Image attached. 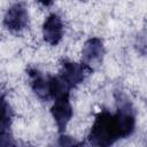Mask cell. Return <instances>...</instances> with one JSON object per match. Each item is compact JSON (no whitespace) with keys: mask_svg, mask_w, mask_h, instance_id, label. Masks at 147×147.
Instances as JSON below:
<instances>
[{"mask_svg":"<svg viewBox=\"0 0 147 147\" xmlns=\"http://www.w3.org/2000/svg\"><path fill=\"white\" fill-rule=\"evenodd\" d=\"M124 138L118 118L107 110L101 111L96 117L88 136V140L94 146H109L117 139Z\"/></svg>","mask_w":147,"mask_h":147,"instance_id":"obj_1","label":"cell"},{"mask_svg":"<svg viewBox=\"0 0 147 147\" xmlns=\"http://www.w3.org/2000/svg\"><path fill=\"white\" fill-rule=\"evenodd\" d=\"M55 102L52 107V115L55 119V123L59 127V131L62 133L72 117V108L69 101V92L63 93L55 98Z\"/></svg>","mask_w":147,"mask_h":147,"instance_id":"obj_2","label":"cell"},{"mask_svg":"<svg viewBox=\"0 0 147 147\" xmlns=\"http://www.w3.org/2000/svg\"><path fill=\"white\" fill-rule=\"evenodd\" d=\"M3 25L14 32L21 31L28 25V11L22 2L11 6L5 15Z\"/></svg>","mask_w":147,"mask_h":147,"instance_id":"obj_3","label":"cell"},{"mask_svg":"<svg viewBox=\"0 0 147 147\" xmlns=\"http://www.w3.org/2000/svg\"><path fill=\"white\" fill-rule=\"evenodd\" d=\"M85 70L91 71L84 64H77L74 62H64L62 64L60 80L65 85L68 90L71 87H75L84 80Z\"/></svg>","mask_w":147,"mask_h":147,"instance_id":"obj_4","label":"cell"},{"mask_svg":"<svg viewBox=\"0 0 147 147\" xmlns=\"http://www.w3.org/2000/svg\"><path fill=\"white\" fill-rule=\"evenodd\" d=\"M103 45L99 38H91L87 40L83 48V63L90 70L98 67L102 62L103 57Z\"/></svg>","mask_w":147,"mask_h":147,"instance_id":"obj_5","label":"cell"},{"mask_svg":"<svg viewBox=\"0 0 147 147\" xmlns=\"http://www.w3.org/2000/svg\"><path fill=\"white\" fill-rule=\"evenodd\" d=\"M13 111L5 96H0V145H13L9 133Z\"/></svg>","mask_w":147,"mask_h":147,"instance_id":"obj_6","label":"cell"},{"mask_svg":"<svg viewBox=\"0 0 147 147\" xmlns=\"http://www.w3.org/2000/svg\"><path fill=\"white\" fill-rule=\"evenodd\" d=\"M42 34L44 39L51 45H56L62 39L63 24L57 15L52 14L46 18L42 25Z\"/></svg>","mask_w":147,"mask_h":147,"instance_id":"obj_7","label":"cell"},{"mask_svg":"<svg viewBox=\"0 0 147 147\" xmlns=\"http://www.w3.org/2000/svg\"><path fill=\"white\" fill-rule=\"evenodd\" d=\"M31 86L34 93L40 99H48L52 96V77H45L37 70H30Z\"/></svg>","mask_w":147,"mask_h":147,"instance_id":"obj_8","label":"cell"},{"mask_svg":"<svg viewBox=\"0 0 147 147\" xmlns=\"http://www.w3.org/2000/svg\"><path fill=\"white\" fill-rule=\"evenodd\" d=\"M40 3H42L44 6H49L52 2H53V0H38Z\"/></svg>","mask_w":147,"mask_h":147,"instance_id":"obj_9","label":"cell"}]
</instances>
